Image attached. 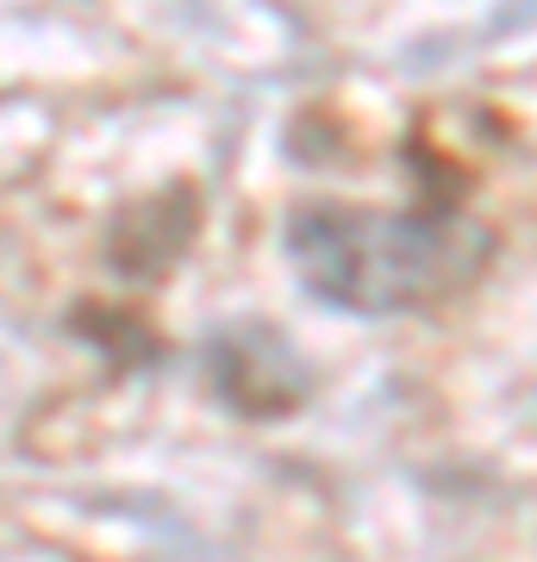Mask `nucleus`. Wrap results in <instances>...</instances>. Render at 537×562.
<instances>
[{
	"mask_svg": "<svg viewBox=\"0 0 537 562\" xmlns=\"http://www.w3.org/2000/svg\"><path fill=\"white\" fill-rule=\"evenodd\" d=\"M288 250L306 288L338 301L344 313H406L476 276L488 238L469 232L450 201H425L413 213L318 201L294 213Z\"/></svg>",
	"mask_w": 537,
	"mask_h": 562,
	"instance_id": "nucleus-1",
	"label": "nucleus"
}]
</instances>
